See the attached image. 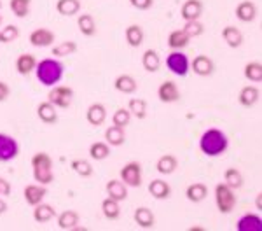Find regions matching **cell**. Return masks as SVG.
<instances>
[{"mask_svg": "<svg viewBox=\"0 0 262 231\" xmlns=\"http://www.w3.org/2000/svg\"><path fill=\"white\" fill-rule=\"evenodd\" d=\"M229 147V140H227V135L224 132H221L219 128H210L206 130L205 133L200 138V149L205 156L208 158H215L221 156L227 151Z\"/></svg>", "mask_w": 262, "mask_h": 231, "instance_id": "1", "label": "cell"}, {"mask_svg": "<svg viewBox=\"0 0 262 231\" xmlns=\"http://www.w3.org/2000/svg\"><path fill=\"white\" fill-rule=\"evenodd\" d=\"M63 63L54 60V58H44V60L37 61L35 67V75L39 79L42 86H56L63 77Z\"/></svg>", "mask_w": 262, "mask_h": 231, "instance_id": "2", "label": "cell"}, {"mask_svg": "<svg viewBox=\"0 0 262 231\" xmlns=\"http://www.w3.org/2000/svg\"><path fill=\"white\" fill-rule=\"evenodd\" d=\"M32 168H33V179L35 182L48 186L54 180L53 174V158L48 153H37L32 156Z\"/></svg>", "mask_w": 262, "mask_h": 231, "instance_id": "3", "label": "cell"}, {"mask_svg": "<svg viewBox=\"0 0 262 231\" xmlns=\"http://www.w3.org/2000/svg\"><path fill=\"white\" fill-rule=\"evenodd\" d=\"M215 203H217V208L221 214H231L236 208V203H238L234 189H231L224 182L217 184L215 186Z\"/></svg>", "mask_w": 262, "mask_h": 231, "instance_id": "4", "label": "cell"}, {"mask_svg": "<svg viewBox=\"0 0 262 231\" xmlns=\"http://www.w3.org/2000/svg\"><path fill=\"white\" fill-rule=\"evenodd\" d=\"M166 67L170 72L179 75V77H185L189 74V69H191V63L182 51H171L166 56Z\"/></svg>", "mask_w": 262, "mask_h": 231, "instance_id": "5", "label": "cell"}, {"mask_svg": "<svg viewBox=\"0 0 262 231\" xmlns=\"http://www.w3.org/2000/svg\"><path fill=\"white\" fill-rule=\"evenodd\" d=\"M121 180L128 187H138L142 186V165L137 161L126 163L119 172Z\"/></svg>", "mask_w": 262, "mask_h": 231, "instance_id": "6", "label": "cell"}, {"mask_svg": "<svg viewBox=\"0 0 262 231\" xmlns=\"http://www.w3.org/2000/svg\"><path fill=\"white\" fill-rule=\"evenodd\" d=\"M72 98H74V91L69 86H54L48 95V102H51L54 107L67 109L70 107Z\"/></svg>", "mask_w": 262, "mask_h": 231, "instance_id": "7", "label": "cell"}, {"mask_svg": "<svg viewBox=\"0 0 262 231\" xmlns=\"http://www.w3.org/2000/svg\"><path fill=\"white\" fill-rule=\"evenodd\" d=\"M19 154V145L14 140V137L7 135V133H0V161L7 163L16 159Z\"/></svg>", "mask_w": 262, "mask_h": 231, "instance_id": "8", "label": "cell"}, {"mask_svg": "<svg viewBox=\"0 0 262 231\" xmlns=\"http://www.w3.org/2000/svg\"><path fill=\"white\" fill-rule=\"evenodd\" d=\"M158 98L163 103H175L180 100V90L173 81H164L158 90Z\"/></svg>", "mask_w": 262, "mask_h": 231, "instance_id": "9", "label": "cell"}, {"mask_svg": "<svg viewBox=\"0 0 262 231\" xmlns=\"http://www.w3.org/2000/svg\"><path fill=\"white\" fill-rule=\"evenodd\" d=\"M46 195H48V189H46V186H42V184H30V186H27L23 191L25 201H27L28 205H32V207L42 203Z\"/></svg>", "mask_w": 262, "mask_h": 231, "instance_id": "10", "label": "cell"}, {"mask_svg": "<svg viewBox=\"0 0 262 231\" xmlns=\"http://www.w3.org/2000/svg\"><path fill=\"white\" fill-rule=\"evenodd\" d=\"M191 67H192V72L198 74V75H201V77H208V75H212L213 70H215L213 61L210 60L206 54H200V56L194 58L192 63H191Z\"/></svg>", "mask_w": 262, "mask_h": 231, "instance_id": "11", "label": "cell"}, {"mask_svg": "<svg viewBox=\"0 0 262 231\" xmlns=\"http://www.w3.org/2000/svg\"><path fill=\"white\" fill-rule=\"evenodd\" d=\"M30 44L35 48H49L54 42V33L49 28H37L30 33Z\"/></svg>", "mask_w": 262, "mask_h": 231, "instance_id": "12", "label": "cell"}, {"mask_svg": "<svg viewBox=\"0 0 262 231\" xmlns=\"http://www.w3.org/2000/svg\"><path fill=\"white\" fill-rule=\"evenodd\" d=\"M133 219H135V222H137L138 228H142V229H150L156 226L154 212L147 207H138L137 210H135Z\"/></svg>", "mask_w": 262, "mask_h": 231, "instance_id": "13", "label": "cell"}, {"mask_svg": "<svg viewBox=\"0 0 262 231\" xmlns=\"http://www.w3.org/2000/svg\"><path fill=\"white\" fill-rule=\"evenodd\" d=\"M86 119L91 126H101L107 119V109L103 103H93L88 107Z\"/></svg>", "mask_w": 262, "mask_h": 231, "instance_id": "14", "label": "cell"}, {"mask_svg": "<svg viewBox=\"0 0 262 231\" xmlns=\"http://www.w3.org/2000/svg\"><path fill=\"white\" fill-rule=\"evenodd\" d=\"M180 14L185 21L200 19V16L203 14V2L201 0H185Z\"/></svg>", "mask_w": 262, "mask_h": 231, "instance_id": "15", "label": "cell"}, {"mask_svg": "<svg viewBox=\"0 0 262 231\" xmlns=\"http://www.w3.org/2000/svg\"><path fill=\"white\" fill-rule=\"evenodd\" d=\"M105 191H107V195L111 196V198L117 201H124L128 198V186H126L122 180H117V179L108 180L107 186H105Z\"/></svg>", "mask_w": 262, "mask_h": 231, "instance_id": "16", "label": "cell"}, {"mask_svg": "<svg viewBox=\"0 0 262 231\" xmlns=\"http://www.w3.org/2000/svg\"><path fill=\"white\" fill-rule=\"evenodd\" d=\"M236 16H238V19L243 21V23H250V21L257 18L255 4H253L252 0H243V2H239L238 7H236Z\"/></svg>", "mask_w": 262, "mask_h": 231, "instance_id": "17", "label": "cell"}, {"mask_svg": "<svg viewBox=\"0 0 262 231\" xmlns=\"http://www.w3.org/2000/svg\"><path fill=\"white\" fill-rule=\"evenodd\" d=\"M37 116H39V119L46 124H54L58 121L56 107L51 102H40L37 105Z\"/></svg>", "mask_w": 262, "mask_h": 231, "instance_id": "18", "label": "cell"}, {"mask_svg": "<svg viewBox=\"0 0 262 231\" xmlns=\"http://www.w3.org/2000/svg\"><path fill=\"white\" fill-rule=\"evenodd\" d=\"M37 67V58L30 53H23L16 60V70L19 75H30Z\"/></svg>", "mask_w": 262, "mask_h": 231, "instance_id": "19", "label": "cell"}, {"mask_svg": "<svg viewBox=\"0 0 262 231\" xmlns=\"http://www.w3.org/2000/svg\"><path fill=\"white\" fill-rule=\"evenodd\" d=\"M149 193L156 200H166L171 196V187L163 179H154L152 182H149Z\"/></svg>", "mask_w": 262, "mask_h": 231, "instance_id": "20", "label": "cell"}, {"mask_svg": "<svg viewBox=\"0 0 262 231\" xmlns=\"http://www.w3.org/2000/svg\"><path fill=\"white\" fill-rule=\"evenodd\" d=\"M238 231H262V219L257 214H245L236 224Z\"/></svg>", "mask_w": 262, "mask_h": 231, "instance_id": "21", "label": "cell"}, {"mask_svg": "<svg viewBox=\"0 0 262 231\" xmlns=\"http://www.w3.org/2000/svg\"><path fill=\"white\" fill-rule=\"evenodd\" d=\"M114 88H116L117 91H121V93H124V95H131V93H135V91L138 90V84H137V81H135L133 75L122 74V75H119V77L116 79V81H114Z\"/></svg>", "mask_w": 262, "mask_h": 231, "instance_id": "22", "label": "cell"}, {"mask_svg": "<svg viewBox=\"0 0 262 231\" xmlns=\"http://www.w3.org/2000/svg\"><path fill=\"white\" fill-rule=\"evenodd\" d=\"M105 142L112 147H119L126 142V133H124V128L121 126H108L107 132H105Z\"/></svg>", "mask_w": 262, "mask_h": 231, "instance_id": "23", "label": "cell"}, {"mask_svg": "<svg viewBox=\"0 0 262 231\" xmlns=\"http://www.w3.org/2000/svg\"><path fill=\"white\" fill-rule=\"evenodd\" d=\"M185 196H187V200L192 201V203H201V201L208 196V187L203 182H194L185 189Z\"/></svg>", "mask_w": 262, "mask_h": 231, "instance_id": "24", "label": "cell"}, {"mask_svg": "<svg viewBox=\"0 0 262 231\" xmlns=\"http://www.w3.org/2000/svg\"><path fill=\"white\" fill-rule=\"evenodd\" d=\"M260 98V90L257 86H245L242 91H239V103L243 107H252L259 102Z\"/></svg>", "mask_w": 262, "mask_h": 231, "instance_id": "25", "label": "cell"}, {"mask_svg": "<svg viewBox=\"0 0 262 231\" xmlns=\"http://www.w3.org/2000/svg\"><path fill=\"white\" fill-rule=\"evenodd\" d=\"M54 216H56V210L53 208V205H48V203L35 205V210H33V219L39 222V224H44V222L53 221Z\"/></svg>", "mask_w": 262, "mask_h": 231, "instance_id": "26", "label": "cell"}, {"mask_svg": "<svg viewBox=\"0 0 262 231\" xmlns=\"http://www.w3.org/2000/svg\"><path fill=\"white\" fill-rule=\"evenodd\" d=\"M222 37H224V40H226V44L232 49L239 48V46L243 44V33L239 32V28L231 27V25L222 30Z\"/></svg>", "mask_w": 262, "mask_h": 231, "instance_id": "27", "label": "cell"}, {"mask_svg": "<svg viewBox=\"0 0 262 231\" xmlns=\"http://www.w3.org/2000/svg\"><path fill=\"white\" fill-rule=\"evenodd\" d=\"M79 224V214L75 210H65L58 216V226L60 229H65V231H70V229H75Z\"/></svg>", "mask_w": 262, "mask_h": 231, "instance_id": "28", "label": "cell"}, {"mask_svg": "<svg viewBox=\"0 0 262 231\" xmlns=\"http://www.w3.org/2000/svg\"><path fill=\"white\" fill-rule=\"evenodd\" d=\"M142 65L147 72H158V70L161 69V58H159L158 51H154V49H147L142 56Z\"/></svg>", "mask_w": 262, "mask_h": 231, "instance_id": "29", "label": "cell"}, {"mask_svg": "<svg viewBox=\"0 0 262 231\" xmlns=\"http://www.w3.org/2000/svg\"><path fill=\"white\" fill-rule=\"evenodd\" d=\"M177 166H179L177 158L173 156V154H164V156H161L158 159L156 170H158L161 175H170V174H173V172L177 170Z\"/></svg>", "mask_w": 262, "mask_h": 231, "instance_id": "30", "label": "cell"}, {"mask_svg": "<svg viewBox=\"0 0 262 231\" xmlns=\"http://www.w3.org/2000/svg\"><path fill=\"white\" fill-rule=\"evenodd\" d=\"M189 40H191V39L185 35L184 30H175V32H171L170 35H168V46H170L173 51H182L184 48H187Z\"/></svg>", "mask_w": 262, "mask_h": 231, "instance_id": "31", "label": "cell"}, {"mask_svg": "<svg viewBox=\"0 0 262 231\" xmlns=\"http://www.w3.org/2000/svg\"><path fill=\"white\" fill-rule=\"evenodd\" d=\"M56 11L61 16H75L81 11V0H58Z\"/></svg>", "mask_w": 262, "mask_h": 231, "instance_id": "32", "label": "cell"}, {"mask_svg": "<svg viewBox=\"0 0 262 231\" xmlns=\"http://www.w3.org/2000/svg\"><path fill=\"white\" fill-rule=\"evenodd\" d=\"M101 210H103V216L107 217V219H111V221L119 219V216H121L119 201L111 198V196L103 200V203H101Z\"/></svg>", "mask_w": 262, "mask_h": 231, "instance_id": "33", "label": "cell"}, {"mask_svg": "<svg viewBox=\"0 0 262 231\" xmlns=\"http://www.w3.org/2000/svg\"><path fill=\"white\" fill-rule=\"evenodd\" d=\"M77 27L81 30L82 35L86 37H93L96 33V23H95V18L91 14H81L77 18Z\"/></svg>", "mask_w": 262, "mask_h": 231, "instance_id": "34", "label": "cell"}, {"mask_svg": "<svg viewBox=\"0 0 262 231\" xmlns=\"http://www.w3.org/2000/svg\"><path fill=\"white\" fill-rule=\"evenodd\" d=\"M126 42L131 48H140V44L143 42V30L140 25H129L126 28Z\"/></svg>", "mask_w": 262, "mask_h": 231, "instance_id": "35", "label": "cell"}, {"mask_svg": "<svg viewBox=\"0 0 262 231\" xmlns=\"http://www.w3.org/2000/svg\"><path fill=\"white\" fill-rule=\"evenodd\" d=\"M224 184H227L231 189L243 187V175L238 168H227L224 172Z\"/></svg>", "mask_w": 262, "mask_h": 231, "instance_id": "36", "label": "cell"}, {"mask_svg": "<svg viewBox=\"0 0 262 231\" xmlns=\"http://www.w3.org/2000/svg\"><path fill=\"white\" fill-rule=\"evenodd\" d=\"M108 154H111V145L107 142H95L90 147V156L95 161H103L108 158Z\"/></svg>", "mask_w": 262, "mask_h": 231, "instance_id": "37", "label": "cell"}, {"mask_svg": "<svg viewBox=\"0 0 262 231\" xmlns=\"http://www.w3.org/2000/svg\"><path fill=\"white\" fill-rule=\"evenodd\" d=\"M243 74H245V77H247V81L260 82L262 81V65H260V61H248L247 65H245Z\"/></svg>", "mask_w": 262, "mask_h": 231, "instance_id": "38", "label": "cell"}, {"mask_svg": "<svg viewBox=\"0 0 262 231\" xmlns=\"http://www.w3.org/2000/svg\"><path fill=\"white\" fill-rule=\"evenodd\" d=\"M75 51H77V42L65 40V42H60L58 46H54V48L51 49V54L58 58H63V56H70V54Z\"/></svg>", "mask_w": 262, "mask_h": 231, "instance_id": "39", "label": "cell"}, {"mask_svg": "<svg viewBox=\"0 0 262 231\" xmlns=\"http://www.w3.org/2000/svg\"><path fill=\"white\" fill-rule=\"evenodd\" d=\"M128 111L131 112V116L138 117V119H145L147 116V102L142 98H131L128 103Z\"/></svg>", "mask_w": 262, "mask_h": 231, "instance_id": "40", "label": "cell"}, {"mask_svg": "<svg viewBox=\"0 0 262 231\" xmlns=\"http://www.w3.org/2000/svg\"><path fill=\"white\" fill-rule=\"evenodd\" d=\"M70 168L77 175H81V177H91L93 175V166L86 159H74V161L70 163Z\"/></svg>", "mask_w": 262, "mask_h": 231, "instance_id": "41", "label": "cell"}, {"mask_svg": "<svg viewBox=\"0 0 262 231\" xmlns=\"http://www.w3.org/2000/svg\"><path fill=\"white\" fill-rule=\"evenodd\" d=\"M182 30H184V33L189 37V39H194V37L203 35V32H205V25H203L200 19L185 21V27L182 28Z\"/></svg>", "mask_w": 262, "mask_h": 231, "instance_id": "42", "label": "cell"}, {"mask_svg": "<svg viewBox=\"0 0 262 231\" xmlns=\"http://www.w3.org/2000/svg\"><path fill=\"white\" fill-rule=\"evenodd\" d=\"M30 4H32V0H11L9 7H11V11L14 12V16L25 18V16H28V12H30Z\"/></svg>", "mask_w": 262, "mask_h": 231, "instance_id": "43", "label": "cell"}, {"mask_svg": "<svg viewBox=\"0 0 262 231\" xmlns=\"http://www.w3.org/2000/svg\"><path fill=\"white\" fill-rule=\"evenodd\" d=\"M19 37V28L16 25H7L0 30V44H9Z\"/></svg>", "mask_w": 262, "mask_h": 231, "instance_id": "44", "label": "cell"}, {"mask_svg": "<svg viewBox=\"0 0 262 231\" xmlns=\"http://www.w3.org/2000/svg\"><path fill=\"white\" fill-rule=\"evenodd\" d=\"M129 121H131V112L124 107L117 109L112 116V123L116 126H121V128H126V126L129 124Z\"/></svg>", "mask_w": 262, "mask_h": 231, "instance_id": "45", "label": "cell"}, {"mask_svg": "<svg viewBox=\"0 0 262 231\" xmlns=\"http://www.w3.org/2000/svg\"><path fill=\"white\" fill-rule=\"evenodd\" d=\"M129 4L138 11H147L154 6V0H129Z\"/></svg>", "mask_w": 262, "mask_h": 231, "instance_id": "46", "label": "cell"}, {"mask_svg": "<svg viewBox=\"0 0 262 231\" xmlns=\"http://www.w3.org/2000/svg\"><path fill=\"white\" fill-rule=\"evenodd\" d=\"M11 195V182H7L4 177H0V196H9Z\"/></svg>", "mask_w": 262, "mask_h": 231, "instance_id": "47", "label": "cell"}, {"mask_svg": "<svg viewBox=\"0 0 262 231\" xmlns=\"http://www.w3.org/2000/svg\"><path fill=\"white\" fill-rule=\"evenodd\" d=\"M9 93H11L9 86L4 81H0V102H6V100L9 98Z\"/></svg>", "mask_w": 262, "mask_h": 231, "instance_id": "48", "label": "cell"}, {"mask_svg": "<svg viewBox=\"0 0 262 231\" xmlns=\"http://www.w3.org/2000/svg\"><path fill=\"white\" fill-rule=\"evenodd\" d=\"M7 210V203H6V200L0 196V214H4Z\"/></svg>", "mask_w": 262, "mask_h": 231, "instance_id": "49", "label": "cell"}, {"mask_svg": "<svg viewBox=\"0 0 262 231\" xmlns=\"http://www.w3.org/2000/svg\"><path fill=\"white\" fill-rule=\"evenodd\" d=\"M255 203H257V208H262V195H260V193H259V195H257V201H255Z\"/></svg>", "mask_w": 262, "mask_h": 231, "instance_id": "50", "label": "cell"}, {"mask_svg": "<svg viewBox=\"0 0 262 231\" xmlns=\"http://www.w3.org/2000/svg\"><path fill=\"white\" fill-rule=\"evenodd\" d=\"M2 21H4V18H2V16H0V25H2Z\"/></svg>", "mask_w": 262, "mask_h": 231, "instance_id": "51", "label": "cell"}, {"mask_svg": "<svg viewBox=\"0 0 262 231\" xmlns=\"http://www.w3.org/2000/svg\"><path fill=\"white\" fill-rule=\"evenodd\" d=\"M0 9H2V0H0Z\"/></svg>", "mask_w": 262, "mask_h": 231, "instance_id": "52", "label": "cell"}]
</instances>
